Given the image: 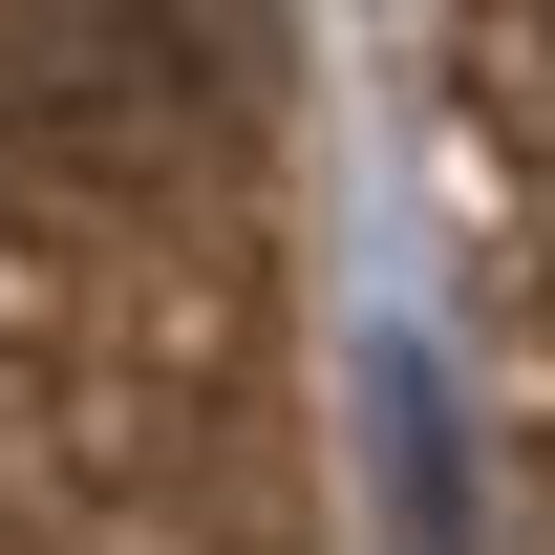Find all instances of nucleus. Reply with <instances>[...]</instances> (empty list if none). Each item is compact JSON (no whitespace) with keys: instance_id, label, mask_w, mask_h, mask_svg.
<instances>
[{"instance_id":"obj_2","label":"nucleus","mask_w":555,"mask_h":555,"mask_svg":"<svg viewBox=\"0 0 555 555\" xmlns=\"http://www.w3.org/2000/svg\"><path fill=\"white\" fill-rule=\"evenodd\" d=\"M491 235V555H555V0H449Z\"/></svg>"},{"instance_id":"obj_1","label":"nucleus","mask_w":555,"mask_h":555,"mask_svg":"<svg viewBox=\"0 0 555 555\" xmlns=\"http://www.w3.org/2000/svg\"><path fill=\"white\" fill-rule=\"evenodd\" d=\"M0 555H343L278 363V0H0Z\"/></svg>"}]
</instances>
